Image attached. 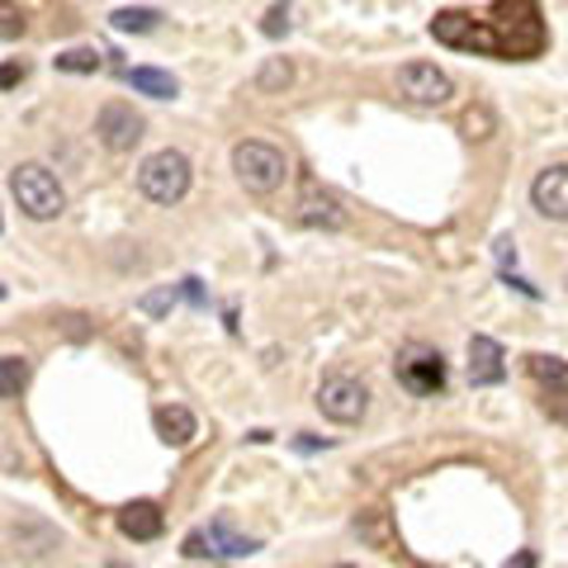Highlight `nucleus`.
Segmentation results:
<instances>
[{
	"label": "nucleus",
	"instance_id": "1",
	"mask_svg": "<svg viewBox=\"0 0 568 568\" xmlns=\"http://www.w3.org/2000/svg\"><path fill=\"white\" fill-rule=\"evenodd\" d=\"M10 194H14V204H20L24 219H33V223H52V219H62V209H67V190L43 162L14 166L10 171Z\"/></svg>",
	"mask_w": 568,
	"mask_h": 568
},
{
	"label": "nucleus",
	"instance_id": "2",
	"mask_svg": "<svg viewBox=\"0 0 568 568\" xmlns=\"http://www.w3.org/2000/svg\"><path fill=\"white\" fill-rule=\"evenodd\" d=\"M138 190L148 194L152 204H181L190 194V156L175 148L152 152L148 162L138 166Z\"/></svg>",
	"mask_w": 568,
	"mask_h": 568
},
{
	"label": "nucleus",
	"instance_id": "3",
	"mask_svg": "<svg viewBox=\"0 0 568 568\" xmlns=\"http://www.w3.org/2000/svg\"><path fill=\"white\" fill-rule=\"evenodd\" d=\"M233 171L252 194H275L284 185V175H290V162H284V152L271 148V142L246 138L233 148Z\"/></svg>",
	"mask_w": 568,
	"mask_h": 568
},
{
	"label": "nucleus",
	"instance_id": "4",
	"mask_svg": "<svg viewBox=\"0 0 568 568\" xmlns=\"http://www.w3.org/2000/svg\"><path fill=\"white\" fill-rule=\"evenodd\" d=\"M394 375L398 384L407 388V394H417V398H436L440 388H446V355L432 351V346H407L398 355V365H394Z\"/></svg>",
	"mask_w": 568,
	"mask_h": 568
},
{
	"label": "nucleus",
	"instance_id": "5",
	"mask_svg": "<svg viewBox=\"0 0 568 568\" xmlns=\"http://www.w3.org/2000/svg\"><path fill=\"white\" fill-rule=\"evenodd\" d=\"M398 95L407 104H422V110H436V104H446L455 95V81L436 62H407L398 71Z\"/></svg>",
	"mask_w": 568,
	"mask_h": 568
},
{
	"label": "nucleus",
	"instance_id": "6",
	"mask_svg": "<svg viewBox=\"0 0 568 568\" xmlns=\"http://www.w3.org/2000/svg\"><path fill=\"white\" fill-rule=\"evenodd\" d=\"M317 407H323V417L351 426V422H361L369 413V388L361 379L336 375V379H327L323 388H317Z\"/></svg>",
	"mask_w": 568,
	"mask_h": 568
},
{
	"label": "nucleus",
	"instance_id": "7",
	"mask_svg": "<svg viewBox=\"0 0 568 568\" xmlns=\"http://www.w3.org/2000/svg\"><path fill=\"white\" fill-rule=\"evenodd\" d=\"M142 114H133V104H123V100H110L104 110L95 114V138L104 142L110 152H133L138 142H142Z\"/></svg>",
	"mask_w": 568,
	"mask_h": 568
},
{
	"label": "nucleus",
	"instance_id": "8",
	"mask_svg": "<svg viewBox=\"0 0 568 568\" xmlns=\"http://www.w3.org/2000/svg\"><path fill=\"white\" fill-rule=\"evenodd\" d=\"M507 379V351L493 336H469V384L474 388H493Z\"/></svg>",
	"mask_w": 568,
	"mask_h": 568
},
{
	"label": "nucleus",
	"instance_id": "9",
	"mask_svg": "<svg viewBox=\"0 0 568 568\" xmlns=\"http://www.w3.org/2000/svg\"><path fill=\"white\" fill-rule=\"evenodd\" d=\"M530 204H536L545 219L564 223L568 219V166H545L530 185Z\"/></svg>",
	"mask_w": 568,
	"mask_h": 568
},
{
	"label": "nucleus",
	"instance_id": "10",
	"mask_svg": "<svg viewBox=\"0 0 568 568\" xmlns=\"http://www.w3.org/2000/svg\"><path fill=\"white\" fill-rule=\"evenodd\" d=\"M204 540H209V555H219V559H246V555H256V549H261V540H256V536H242L227 511L209 521Z\"/></svg>",
	"mask_w": 568,
	"mask_h": 568
},
{
	"label": "nucleus",
	"instance_id": "11",
	"mask_svg": "<svg viewBox=\"0 0 568 568\" xmlns=\"http://www.w3.org/2000/svg\"><path fill=\"white\" fill-rule=\"evenodd\" d=\"M298 223H304V227H327V233H336V227H346V213H342V204H336L327 190L308 185L304 200H298Z\"/></svg>",
	"mask_w": 568,
	"mask_h": 568
},
{
	"label": "nucleus",
	"instance_id": "12",
	"mask_svg": "<svg viewBox=\"0 0 568 568\" xmlns=\"http://www.w3.org/2000/svg\"><path fill=\"white\" fill-rule=\"evenodd\" d=\"M152 422H156V436L166 440V446H190L194 436H200V422H194V413L190 407H181V403H166V407H156L152 413Z\"/></svg>",
	"mask_w": 568,
	"mask_h": 568
},
{
	"label": "nucleus",
	"instance_id": "13",
	"mask_svg": "<svg viewBox=\"0 0 568 568\" xmlns=\"http://www.w3.org/2000/svg\"><path fill=\"white\" fill-rule=\"evenodd\" d=\"M162 526H166V517H162V507L156 503H129L119 511V530L129 540H156L162 536Z\"/></svg>",
	"mask_w": 568,
	"mask_h": 568
},
{
	"label": "nucleus",
	"instance_id": "14",
	"mask_svg": "<svg viewBox=\"0 0 568 568\" xmlns=\"http://www.w3.org/2000/svg\"><path fill=\"white\" fill-rule=\"evenodd\" d=\"M123 81H129L138 95H152V100H175L181 95V85H175L171 71H156V67H129L123 71Z\"/></svg>",
	"mask_w": 568,
	"mask_h": 568
},
{
	"label": "nucleus",
	"instance_id": "15",
	"mask_svg": "<svg viewBox=\"0 0 568 568\" xmlns=\"http://www.w3.org/2000/svg\"><path fill=\"white\" fill-rule=\"evenodd\" d=\"M530 379L549 388V398H568V365L559 355H530Z\"/></svg>",
	"mask_w": 568,
	"mask_h": 568
},
{
	"label": "nucleus",
	"instance_id": "16",
	"mask_svg": "<svg viewBox=\"0 0 568 568\" xmlns=\"http://www.w3.org/2000/svg\"><path fill=\"white\" fill-rule=\"evenodd\" d=\"M110 24H114L119 33H152L156 24H162V14L148 10V6H119V10L110 14Z\"/></svg>",
	"mask_w": 568,
	"mask_h": 568
},
{
	"label": "nucleus",
	"instance_id": "17",
	"mask_svg": "<svg viewBox=\"0 0 568 568\" xmlns=\"http://www.w3.org/2000/svg\"><path fill=\"white\" fill-rule=\"evenodd\" d=\"M29 384V361H20V355H0V403L20 398Z\"/></svg>",
	"mask_w": 568,
	"mask_h": 568
},
{
	"label": "nucleus",
	"instance_id": "18",
	"mask_svg": "<svg viewBox=\"0 0 568 568\" xmlns=\"http://www.w3.org/2000/svg\"><path fill=\"white\" fill-rule=\"evenodd\" d=\"M52 67L71 71V77H95V71H100V52L95 48H67V52L52 58Z\"/></svg>",
	"mask_w": 568,
	"mask_h": 568
},
{
	"label": "nucleus",
	"instance_id": "19",
	"mask_svg": "<svg viewBox=\"0 0 568 568\" xmlns=\"http://www.w3.org/2000/svg\"><path fill=\"white\" fill-rule=\"evenodd\" d=\"M290 81H294V67L284 62V58H271V62L261 67V77H256V91L261 95H280Z\"/></svg>",
	"mask_w": 568,
	"mask_h": 568
},
{
	"label": "nucleus",
	"instance_id": "20",
	"mask_svg": "<svg viewBox=\"0 0 568 568\" xmlns=\"http://www.w3.org/2000/svg\"><path fill=\"white\" fill-rule=\"evenodd\" d=\"M29 29V14L14 0H0V43H20Z\"/></svg>",
	"mask_w": 568,
	"mask_h": 568
},
{
	"label": "nucleus",
	"instance_id": "21",
	"mask_svg": "<svg viewBox=\"0 0 568 568\" xmlns=\"http://www.w3.org/2000/svg\"><path fill=\"white\" fill-rule=\"evenodd\" d=\"M284 29H290V6H271V10H265L261 33H265V39H280Z\"/></svg>",
	"mask_w": 568,
	"mask_h": 568
},
{
	"label": "nucleus",
	"instance_id": "22",
	"mask_svg": "<svg viewBox=\"0 0 568 568\" xmlns=\"http://www.w3.org/2000/svg\"><path fill=\"white\" fill-rule=\"evenodd\" d=\"M465 133H469V138H488V133H493V114H488V110H469V114H465Z\"/></svg>",
	"mask_w": 568,
	"mask_h": 568
},
{
	"label": "nucleus",
	"instance_id": "23",
	"mask_svg": "<svg viewBox=\"0 0 568 568\" xmlns=\"http://www.w3.org/2000/svg\"><path fill=\"white\" fill-rule=\"evenodd\" d=\"M171 304H175V290H156V294H148V298H142V313L162 317V313H166Z\"/></svg>",
	"mask_w": 568,
	"mask_h": 568
},
{
	"label": "nucleus",
	"instance_id": "24",
	"mask_svg": "<svg viewBox=\"0 0 568 568\" xmlns=\"http://www.w3.org/2000/svg\"><path fill=\"white\" fill-rule=\"evenodd\" d=\"M29 77V67L24 62H6V67H0V91H10V85H20Z\"/></svg>",
	"mask_w": 568,
	"mask_h": 568
},
{
	"label": "nucleus",
	"instance_id": "25",
	"mask_svg": "<svg viewBox=\"0 0 568 568\" xmlns=\"http://www.w3.org/2000/svg\"><path fill=\"white\" fill-rule=\"evenodd\" d=\"M185 555H190V559H204V555H209L204 530H190V536H185Z\"/></svg>",
	"mask_w": 568,
	"mask_h": 568
},
{
	"label": "nucleus",
	"instance_id": "26",
	"mask_svg": "<svg viewBox=\"0 0 568 568\" xmlns=\"http://www.w3.org/2000/svg\"><path fill=\"white\" fill-rule=\"evenodd\" d=\"M503 568H536V549H517V555H511Z\"/></svg>",
	"mask_w": 568,
	"mask_h": 568
},
{
	"label": "nucleus",
	"instance_id": "27",
	"mask_svg": "<svg viewBox=\"0 0 568 568\" xmlns=\"http://www.w3.org/2000/svg\"><path fill=\"white\" fill-rule=\"evenodd\" d=\"M185 298H190V304H200V308H204V290H200V280H185Z\"/></svg>",
	"mask_w": 568,
	"mask_h": 568
},
{
	"label": "nucleus",
	"instance_id": "28",
	"mask_svg": "<svg viewBox=\"0 0 568 568\" xmlns=\"http://www.w3.org/2000/svg\"><path fill=\"white\" fill-rule=\"evenodd\" d=\"M336 568H355V564H336Z\"/></svg>",
	"mask_w": 568,
	"mask_h": 568
},
{
	"label": "nucleus",
	"instance_id": "29",
	"mask_svg": "<svg viewBox=\"0 0 568 568\" xmlns=\"http://www.w3.org/2000/svg\"><path fill=\"white\" fill-rule=\"evenodd\" d=\"M0 298H6V284H0Z\"/></svg>",
	"mask_w": 568,
	"mask_h": 568
},
{
	"label": "nucleus",
	"instance_id": "30",
	"mask_svg": "<svg viewBox=\"0 0 568 568\" xmlns=\"http://www.w3.org/2000/svg\"><path fill=\"white\" fill-rule=\"evenodd\" d=\"M110 568H123V564H110Z\"/></svg>",
	"mask_w": 568,
	"mask_h": 568
}]
</instances>
